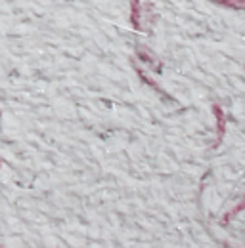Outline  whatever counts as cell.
<instances>
[{"label":"cell","instance_id":"1","mask_svg":"<svg viewBox=\"0 0 245 248\" xmlns=\"http://www.w3.org/2000/svg\"><path fill=\"white\" fill-rule=\"evenodd\" d=\"M213 113H214V119H216V130H218V138L224 136V130H226V117L222 113V109L218 105L213 107Z\"/></svg>","mask_w":245,"mask_h":248},{"label":"cell","instance_id":"2","mask_svg":"<svg viewBox=\"0 0 245 248\" xmlns=\"http://www.w3.org/2000/svg\"><path fill=\"white\" fill-rule=\"evenodd\" d=\"M132 6V16H130V23L134 29H140V2L138 0H130Z\"/></svg>","mask_w":245,"mask_h":248},{"label":"cell","instance_id":"3","mask_svg":"<svg viewBox=\"0 0 245 248\" xmlns=\"http://www.w3.org/2000/svg\"><path fill=\"white\" fill-rule=\"evenodd\" d=\"M214 4H224V6H230V8H244V0H213Z\"/></svg>","mask_w":245,"mask_h":248},{"label":"cell","instance_id":"4","mask_svg":"<svg viewBox=\"0 0 245 248\" xmlns=\"http://www.w3.org/2000/svg\"><path fill=\"white\" fill-rule=\"evenodd\" d=\"M244 206H245V202H244V201H242V202H240V204H238V206H236L234 210H230V212H228L226 216L222 217V223H228V219H232V217L236 216L238 212H242V210H244Z\"/></svg>","mask_w":245,"mask_h":248}]
</instances>
